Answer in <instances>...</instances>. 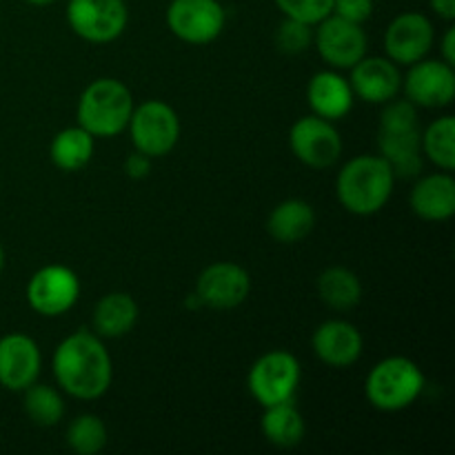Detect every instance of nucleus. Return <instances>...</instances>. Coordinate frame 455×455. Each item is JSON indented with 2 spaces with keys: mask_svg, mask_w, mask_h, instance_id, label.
Wrapping results in <instances>:
<instances>
[{
  "mask_svg": "<svg viewBox=\"0 0 455 455\" xmlns=\"http://www.w3.org/2000/svg\"><path fill=\"white\" fill-rule=\"evenodd\" d=\"M27 4H34V7H49V4L58 3V0H25Z\"/></svg>",
  "mask_w": 455,
  "mask_h": 455,
  "instance_id": "36",
  "label": "nucleus"
},
{
  "mask_svg": "<svg viewBox=\"0 0 455 455\" xmlns=\"http://www.w3.org/2000/svg\"><path fill=\"white\" fill-rule=\"evenodd\" d=\"M302 380L300 360L287 349H271L251 364L247 387L260 407L287 403L296 398Z\"/></svg>",
  "mask_w": 455,
  "mask_h": 455,
  "instance_id": "7",
  "label": "nucleus"
},
{
  "mask_svg": "<svg viewBox=\"0 0 455 455\" xmlns=\"http://www.w3.org/2000/svg\"><path fill=\"white\" fill-rule=\"evenodd\" d=\"M354 96L369 105H385L403 92V69L387 56H364L349 69Z\"/></svg>",
  "mask_w": 455,
  "mask_h": 455,
  "instance_id": "17",
  "label": "nucleus"
},
{
  "mask_svg": "<svg viewBox=\"0 0 455 455\" xmlns=\"http://www.w3.org/2000/svg\"><path fill=\"white\" fill-rule=\"evenodd\" d=\"M318 296L329 309L351 311L363 300V283L349 267H327L318 275Z\"/></svg>",
  "mask_w": 455,
  "mask_h": 455,
  "instance_id": "25",
  "label": "nucleus"
},
{
  "mask_svg": "<svg viewBox=\"0 0 455 455\" xmlns=\"http://www.w3.org/2000/svg\"><path fill=\"white\" fill-rule=\"evenodd\" d=\"M22 411L29 418L31 425L43 427V429L58 427L67 411L62 391L36 380L34 385H29L22 391Z\"/></svg>",
  "mask_w": 455,
  "mask_h": 455,
  "instance_id": "26",
  "label": "nucleus"
},
{
  "mask_svg": "<svg viewBox=\"0 0 455 455\" xmlns=\"http://www.w3.org/2000/svg\"><path fill=\"white\" fill-rule=\"evenodd\" d=\"M69 29L84 43L107 44L124 34L129 7L124 0H67Z\"/></svg>",
  "mask_w": 455,
  "mask_h": 455,
  "instance_id": "8",
  "label": "nucleus"
},
{
  "mask_svg": "<svg viewBox=\"0 0 455 455\" xmlns=\"http://www.w3.org/2000/svg\"><path fill=\"white\" fill-rule=\"evenodd\" d=\"M43 371V351L27 333H7L0 338V387L22 394Z\"/></svg>",
  "mask_w": 455,
  "mask_h": 455,
  "instance_id": "16",
  "label": "nucleus"
},
{
  "mask_svg": "<svg viewBox=\"0 0 455 455\" xmlns=\"http://www.w3.org/2000/svg\"><path fill=\"white\" fill-rule=\"evenodd\" d=\"M109 431L96 413H80L67 425L65 443L76 455H98L107 447Z\"/></svg>",
  "mask_w": 455,
  "mask_h": 455,
  "instance_id": "28",
  "label": "nucleus"
},
{
  "mask_svg": "<svg viewBox=\"0 0 455 455\" xmlns=\"http://www.w3.org/2000/svg\"><path fill=\"white\" fill-rule=\"evenodd\" d=\"M52 373L62 394L92 403L109 391L114 382V360L98 333L78 329L53 349Z\"/></svg>",
  "mask_w": 455,
  "mask_h": 455,
  "instance_id": "1",
  "label": "nucleus"
},
{
  "mask_svg": "<svg viewBox=\"0 0 455 455\" xmlns=\"http://www.w3.org/2000/svg\"><path fill=\"white\" fill-rule=\"evenodd\" d=\"M274 3L284 18H293L311 27L333 12V0H274Z\"/></svg>",
  "mask_w": 455,
  "mask_h": 455,
  "instance_id": "30",
  "label": "nucleus"
},
{
  "mask_svg": "<svg viewBox=\"0 0 455 455\" xmlns=\"http://www.w3.org/2000/svg\"><path fill=\"white\" fill-rule=\"evenodd\" d=\"M136 107L127 84L118 78H96L83 89L76 107V120L93 138L109 140L127 132L129 118Z\"/></svg>",
  "mask_w": 455,
  "mask_h": 455,
  "instance_id": "4",
  "label": "nucleus"
},
{
  "mask_svg": "<svg viewBox=\"0 0 455 455\" xmlns=\"http://www.w3.org/2000/svg\"><path fill=\"white\" fill-rule=\"evenodd\" d=\"M311 349L315 358L331 369H349L364 351V338L349 320L331 318L318 324L311 336Z\"/></svg>",
  "mask_w": 455,
  "mask_h": 455,
  "instance_id": "18",
  "label": "nucleus"
},
{
  "mask_svg": "<svg viewBox=\"0 0 455 455\" xmlns=\"http://www.w3.org/2000/svg\"><path fill=\"white\" fill-rule=\"evenodd\" d=\"M395 173L382 156H354L336 178V196L342 209L354 216H376L389 204L395 189Z\"/></svg>",
  "mask_w": 455,
  "mask_h": 455,
  "instance_id": "3",
  "label": "nucleus"
},
{
  "mask_svg": "<svg viewBox=\"0 0 455 455\" xmlns=\"http://www.w3.org/2000/svg\"><path fill=\"white\" fill-rule=\"evenodd\" d=\"M422 156L440 172H453L455 169V118L443 116L422 129L420 136Z\"/></svg>",
  "mask_w": 455,
  "mask_h": 455,
  "instance_id": "27",
  "label": "nucleus"
},
{
  "mask_svg": "<svg viewBox=\"0 0 455 455\" xmlns=\"http://www.w3.org/2000/svg\"><path fill=\"white\" fill-rule=\"evenodd\" d=\"M262 409L265 411H262L260 418V431L267 438V443L278 449H293L305 440V418H302L300 409L296 407L293 400Z\"/></svg>",
  "mask_w": 455,
  "mask_h": 455,
  "instance_id": "23",
  "label": "nucleus"
},
{
  "mask_svg": "<svg viewBox=\"0 0 455 455\" xmlns=\"http://www.w3.org/2000/svg\"><path fill=\"white\" fill-rule=\"evenodd\" d=\"M434 43V22L420 12L398 13L385 31V53L398 67H409L429 56Z\"/></svg>",
  "mask_w": 455,
  "mask_h": 455,
  "instance_id": "15",
  "label": "nucleus"
},
{
  "mask_svg": "<svg viewBox=\"0 0 455 455\" xmlns=\"http://www.w3.org/2000/svg\"><path fill=\"white\" fill-rule=\"evenodd\" d=\"M429 7L440 20H455V0H429Z\"/></svg>",
  "mask_w": 455,
  "mask_h": 455,
  "instance_id": "34",
  "label": "nucleus"
},
{
  "mask_svg": "<svg viewBox=\"0 0 455 455\" xmlns=\"http://www.w3.org/2000/svg\"><path fill=\"white\" fill-rule=\"evenodd\" d=\"M403 93L418 109H444L455 98V69L444 60L422 58L403 76Z\"/></svg>",
  "mask_w": 455,
  "mask_h": 455,
  "instance_id": "13",
  "label": "nucleus"
},
{
  "mask_svg": "<svg viewBox=\"0 0 455 455\" xmlns=\"http://www.w3.org/2000/svg\"><path fill=\"white\" fill-rule=\"evenodd\" d=\"M164 22L178 40L203 47L220 38L227 12L220 0H172L164 12Z\"/></svg>",
  "mask_w": 455,
  "mask_h": 455,
  "instance_id": "10",
  "label": "nucleus"
},
{
  "mask_svg": "<svg viewBox=\"0 0 455 455\" xmlns=\"http://www.w3.org/2000/svg\"><path fill=\"white\" fill-rule=\"evenodd\" d=\"M194 293L200 298L203 307L229 311L247 300L251 293V278H249V271L238 262H212L200 271Z\"/></svg>",
  "mask_w": 455,
  "mask_h": 455,
  "instance_id": "14",
  "label": "nucleus"
},
{
  "mask_svg": "<svg viewBox=\"0 0 455 455\" xmlns=\"http://www.w3.org/2000/svg\"><path fill=\"white\" fill-rule=\"evenodd\" d=\"M354 102L355 96L349 78H345L338 69L318 71L311 76L309 84H307V105H309L311 114L324 120L338 123V120L347 118L354 109Z\"/></svg>",
  "mask_w": 455,
  "mask_h": 455,
  "instance_id": "19",
  "label": "nucleus"
},
{
  "mask_svg": "<svg viewBox=\"0 0 455 455\" xmlns=\"http://www.w3.org/2000/svg\"><path fill=\"white\" fill-rule=\"evenodd\" d=\"M275 47L287 56H300L314 44V27L307 22L293 20V18H283V22L275 29Z\"/></svg>",
  "mask_w": 455,
  "mask_h": 455,
  "instance_id": "29",
  "label": "nucleus"
},
{
  "mask_svg": "<svg viewBox=\"0 0 455 455\" xmlns=\"http://www.w3.org/2000/svg\"><path fill=\"white\" fill-rule=\"evenodd\" d=\"M425 391V373L404 355H389L371 367L364 380L369 404L382 413H398L418 403Z\"/></svg>",
  "mask_w": 455,
  "mask_h": 455,
  "instance_id": "5",
  "label": "nucleus"
},
{
  "mask_svg": "<svg viewBox=\"0 0 455 455\" xmlns=\"http://www.w3.org/2000/svg\"><path fill=\"white\" fill-rule=\"evenodd\" d=\"M124 173L132 180H142V178H147L151 173V158L133 149V154H129L127 160H124Z\"/></svg>",
  "mask_w": 455,
  "mask_h": 455,
  "instance_id": "32",
  "label": "nucleus"
},
{
  "mask_svg": "<svg viewBox=\"0 0 455 455\" xmlns=\"http://www.w3.org/2000/svg\"><path fill=\"white\" fill-rule=\"evenodd\" d=\"M378 120V156L389 163L395 178H418L425 169V156L420 147V118L418 107L407 98L395 96L394 100L380 105Z\"/></svg>",
  "mask_w": 455,
  "mask_h": 455,
  "instance_id": "2",
  "label": "nucleus"
},
{
  "mask_svg": "<svg viewBox=\"0 0 455 455\" xmlns=\"http://www.w3.org/2000/svg\"><path fill=\"white\" fill-rule=\"evenodd\" d=\"M78 274L65 265H44L29 278L25 289L27 302L43 318H60L80 300Z\"/></svg>",
  "mask_w": 455,
  "mask_h": 455,
  "instance_id": "9",
  "label": "nucleus"
},
{
  "mask_svg": "<svg viewBox=\"0 0 455 455\" xmlns=\"http://www.w3.org/2000/svg\"><path fill=\"white\" fill-rule=\"evenodd\" d=\"M409 207L413 216L425 222H447L455 216V180L451 172H435L418 176Z\"/></svg>",
  "mask_w": 455,
  "mask_h": 455,
  "instance_id": "20",
  "label": "nucleus"
},
{
  "mask_svg": "<svg viewBox=\"0 0 455 455\" xmlns=\"http://www.w3.org/2000/svg\"><path fill=\"white\" fill-rule=\"evenodd\" d=\"M315 227V212L307 200L287 198L271 209L267 218V234L280 244H296L305 240Z\"/></svg>",
  "mask_w": 455,
  "mask_h": 455,
  "instance_id": "22",
  "label": "nucleus"
},
{
  "mask_svg": "<svg viewBox=\"0 0 455 455\" xmlns=\"http://www.w3.org/2000/svg\"><path fill=\"white\" fill-rule=\"evenodd\" d=\"M96 151V138L89 132H84L80 124L76 127H65L52 138L49 145V158L53 167L65 173L80 172L87 167Z\"/></svg>",
  "mask_w": 455,
  "mask_h": 455,
  "instance_id": "24",
  "label": "nucleus"
},
{
  "mask_svg": "<svg viewBox=\"0 0 455 455\" xmlns=\"http://www.w3.org/2000/svg\"><path fill=\"white\" fill-rule=\"evenodd\" d=\"M127 132L133 149L156 160L176 149L182 127L178 111L169 102L154 98L133 107Z\"/></svg>",
  "mask_w": 455,
  "mask_h": 455,
  "instance_id": "6",
  "label": "nucleus"
},
{
  "mask_svg": "<svg viewBox=\"0 0 455 455\" xmlns=\"http://www.w3.org/2000/svg\"><path fill=\"white\" fill-rule=\"evenodd\" d=\"M185 307H189V309H203V302H200V298L196 293H191L185 300Z\"/></svg>",
  "mask_w": 455,
  "mask_h": 455,
  "instance_id": "35",
  "label": "nucleus"
},
{
  "mask_svg": "<svg viewBox=\"0 0 455 455\" xmlns=\"http://www.w3.org/2000/svg\"><path fill=\"white\" fill-rule=\"evenodd\" d=\"M440 60H444L447 65L455 67V29L447 27L443 40H440Z\"/></svg>",
  "mask_w": 455,
  "mask_h": 455,
  "instance_id": "33",
  "label": "nucleus"
},
{
  "mask_svg": "<svg viewBox=\"0 0 455 455\" xmlns=\"http://www.w3.org/2000/svg\"><path fill=\"white\" fill-rule=\"evenodd\" d=\"M289 149L305 167L324 172L340 160L342 138L331 120L309 114L298 118L289 129Z\"/></svg>",
  "mask_w": 455,
  "mask_h": 455,
  "instance_id": "11",
  "label": "nucleus"
},
{
  "mask_svg": "<svg viewBox=\"0 0 455 455\" xmlns=\"http://www.w3.org/2000/svg\"><path fill=\"white\" fill-rule=\"evenodd\" d=\"M373 9H376L373 0H333L331 13L345 18V20L364 25L373 16Z\"/></svg>",
  "mask_w": 455,
  "mask_h": 455,
  "instance_id": "31",
  "label": "nucleus"
},
{
  "mask_svg": "<svg viewBox=\"0 0 455 455\" xmlns=\"http://www.w3.org/2000/svg\"><path fill=\"white\" fill-rule=\"evenodd\" d=\"M140 318L136 298L127 291H109L96 302L92 314V331L102 340H118L129 336Z\"/></svg>",
  "mask_w": 455,
  "mask_h": 455,
  "instance_id": "21",
  "label": "nucleus"
},
{
  "mask_svg": "<svg viewBox=\"0 0 455 455\" xmlns=\"http://www.w3.org/2000/svg\"><path fill=\"white\" fill-rule=\"evenodd\" d=\"M4 271V249H3V244H0V274H3Z\"/></svg>",
  "mask_w": 455,
  "mask_h": 455,
  "instance_id": "37",
  "label": "nucleus"
},
{
  "mask_svg": "<svg viewBox=\"0 0 455 455\" xmlns=\"http://www.w3.org/2000/svg\"><path fill=\"white\" fill-rule=\"evenodd\" d=\"M314 47L331 69L349 71L369 52V36L364 25L329 13L314 25Z\"/></svg>",
  "mask_w": 455,
  "mask_h": 455,
  "instance_id": "12",
  "label": "nucleus"
}]
</instances>
